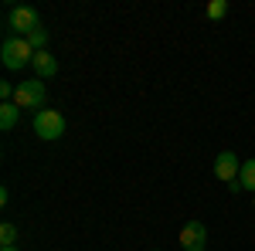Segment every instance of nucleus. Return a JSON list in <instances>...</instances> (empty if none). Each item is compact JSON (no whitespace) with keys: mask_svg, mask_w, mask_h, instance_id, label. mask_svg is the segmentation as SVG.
<instances>
[{"mask_svg":"<svg viewBox=\"0 0 255 251\" xmlns=\"http://www.w3.org/2000/svg\"><path fill=\"white\" fill-rule=\"evenodd\" d=\"M0 58H3V68L10 72H20L34 61V48L27 44V38H7L3 48H0Z\"/></svg>","mask_w":255,"mask_h":251,"instance_id":"nucleus-1","label":"nucleus"},{"mask_svg":"<svg viewBox=\"0 0 255 251\" xmlns=\"http://www.w3.org/2000/svg\"><path fill=\"white\" fill-rule=\"evenodd\" d=\"M34 133L41 139H48V143H55L65 136V116H61L58 109H38L34 112Z\"/></svg>","mask_w":255,"mask_h":251,"instance_id":"nucleus-2","label":"nucleus"},{"mask_svg":"<svg viewBox=\"0 0 255 251\" xmlns=\"http://www.w3.org/2000/svg\"><path fill=\"white\" fill-rule=\"evenodd\" d=\"M44 98H48V88L41 78H31V82H20L17 92H14V102L20 109H44Z\"/></svg>","mask_w":255,"mask_h":251,"instance_id":"nucleus-3","label":"nucleus"},{"mask_svg":"<svg viewBox=\"0 0 255 251\" xmlns=\"http://www.w3.org/2000/svg\"><path fill=\"white\" fill-rule=\"evenodd\" d=\"M7 24H10V31H17V38H27L34 27H41V17L34 7H14L7 14Z\"/></svg>","mask_w":255,"mask_h":251,"instance_id":"nucleus-4","label":"nucleus"},{"mask_svg":"<svg viewBox=\"0 0 255 251\" xmlns=\"http://www.w3.org/2000/svg\"><path fill=\"white\" fill-rule=\"evenodd\" d=\"M180 251H208V228L201 221H187L180 228Z\"/></svg>","mask_w":255,"mask_h":251,"instance_id":"nucleus-5","label":"nucleus"},{"mask_svg":"<svg viewBox=\"0 0 255 251\" xmlns=\"http://www.w3.org/2000/svg\"><path fill=\"white\" fill-rule=\"evenodd\" d=\"M238 170H242V163H238L235 153H218V160H215V176L218 180L232 183V180H238Z\"/></svg>","mask_w":255,"mask_h":251,"instance_id":"nucleus-6","label":"nucleus"},{"mask_svg":"<svg viewBox=\"0 0 255 251\" xmlns=\"http://www.w3.org/2000/svg\"><path fill=\"white\" fill-rule=\"evenodd\" d=\"M31 68H34V75L44 82V78H55L58 75V61L55 55H48V51H34V61H31Z\"/></svg>","mask_w":255,"mask_h":251,"instance_id":"nucleus-7","label":"nucleus"},{"mask_svg":"<svg viewBox=\"0 0 255 251\" xmlns=\"http://www.w3.org/2000/svg\"><path fill=\"white\" fill-rule=\"evenodd\" d=\"M17 116H20V105H17V102H3V105H0V129H3V133H10V129L17 126Z\"/></svg>","mask_w":255,"mask_h":251,"instance_id":"nucleus-8","label":"nucleus"},{"mask_svg":"<svg viewBox=\"0 0 255 251\" xmlns=\"http://www.w3.org/2000/svg\"><path fill=\"white\" fill-rule=\"evenodd\" d=\"M238 183H242V190H255V160H245V163H242Z\"/></svg>","mask_w":255,"mask_h":251,"instance_id":"nucleus-9","label":"nucleus"},{"mask_svg":"<svg viewBox=\"0 0 255 251\" xmlns=\"http://www.w3.org/2000/svg\"><path fill=\"white\" fill-rule=\"evenodd\" d=\"M27 44H31L34 51H48V27H44V24L34 27V31L27 34Z\"/></svg>","mask_w":255,"mask_h":251,"instance_id":"nucleus-10","label":"nucleus"},{"mask_svg":"<svg viewBox=\"0 0 255 251\" xmlns=\"http://www.w3.org/2000/svg\"><path fill=\"white\" fill-rule=\"evenodd\" d=\"M0 245H3V248H14V245H17V228H14L10 221L0 224Z\"/></svg>","mask_w":255,"mask_h":251,"instance_id":"nucleus-11","label":"nucleus"},{"mask_svg":"<svg viewBox=\"0 0 255 251\" xmlns=\"http://www.w3.org/2000/svg\"><path fill=\"white\" fill-rule=\"evenodd\" d=\"M225 14H228V0H211L208 3V17L211 20H221Z\"/></svg>","mask_w":255,"mask_h":251,"instance_id":"nucleus-12","label":"nucleus"},{"mask_svg":"<svg viewBox=\"0 0 255 251\" xmlns=\"http://www.w3.org/2000/svg\"><path fill=\"white\" fill-rule=\"evenodd\" d=\"M14 92H17V88H14L10 82H3V85H0V98H3V102H10V98H14Z\"/></svg>","mask_w":255,"mask_h":251,"instance_id":"nucleus-13","label":"nucleus"},{"mask_svg":"<svg viewBox=\"0 0 255 251\" xmlns=\"http://www.w3.org/2000/svg\"><path fill=\"white\" fill-rule=\"evenodd\" d=\"M0 251H20V248H17V245H14V248H0Z\"/></svg>","mask_w":255,"mask_h":251,"instance_id":"nucleus-14","label":"nucleus"}]
</instances>
